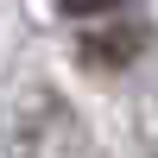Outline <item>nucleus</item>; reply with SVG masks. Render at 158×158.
Masks as SVG:
<instances>
[{
  "instance_id": "1",
  "label": "nucleus",
  "mask_w": 158,
  "mask_h": 158,
  "mask_svg": "<svg viewBox=\"0 0 158 158\" xmlns=\"http://www.w3.org/2000/svg\"><path fill=\"white\" fill-rule=\"evenodd\" d=\"M139 44H146V32H139V25H120V32H101V38H82V63H127V57H139Z\"/></svg>"
},
{
  "instance_id": "2",
  "label": "nucleus",
  "mask_w": 158,
  "mask_h": 158,
  "mask_svg": "<svg viewBox=\"0 0 158 158\" xmlns=\"http://www.w3.org/2000/svg\"><path fill=\"white\" fill-rule=\"evenodd\" d=\"M63 13H76V19H108V13H120L127 0H57Z\"/></svg>"
}]
</instances>
